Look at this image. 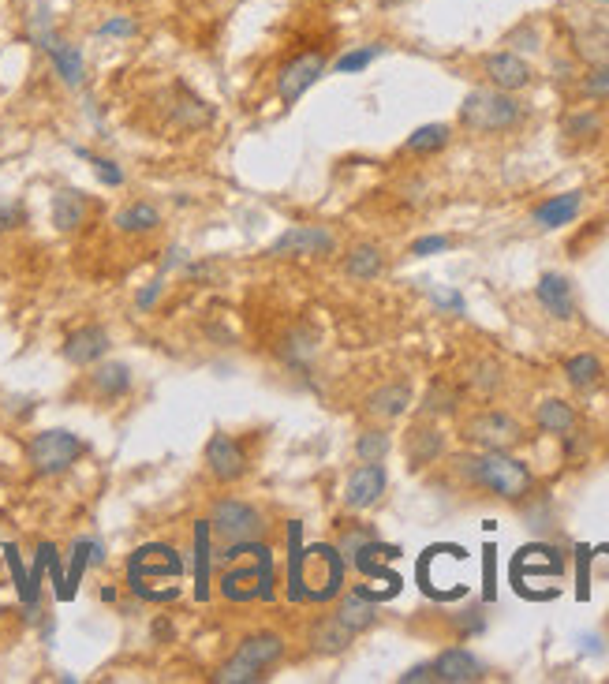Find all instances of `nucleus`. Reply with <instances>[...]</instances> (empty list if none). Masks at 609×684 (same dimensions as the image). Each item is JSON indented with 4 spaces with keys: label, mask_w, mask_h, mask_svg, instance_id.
I'll return each mask as SVG.
<instances>
[{
    "label": "nucleus",
    "mask_w": 609,
    "mask_h": 684,
    "mask_svg": "<svg viewBox=\"0 0 609 684\" xmlns=\"http://www.w3.org/2000/svg\"><path fill=\"white\" fill-rule=\"evenodd\" d=\"M210 520H199L195 524V595L199 602L210 599Z\"/></svg>",
    "instance_id": "cd10ccee"
},
{
    "label": "nucleus",
    "mask_w": 609,
    "mask_h": 684,
    "mask_svg": "<svg viewBox=\"0 0 609 684\" xmlns=\"http://www.w3.org/2000/svg\"><path fill=\"white\" fill-rule=\"evenodd\" d=\"M131 34H139V23L128 19V15H116V19H105L98 27V38H131Z\"/></svg>",
    "instance_id": "79ce46f5"
},
{
    "label": "nucleus",
    "mask_w": 609,
    "mask_h": 684,
    "mask_svg": "<svg viewBox=\"0 0 609 684\" xmlns=\"http://www.w3.org/2000/svg\"><path fill=\"white\" fill-rule=\"evenodd\" d=\"M314 352H318V337L307 326L288 329V337L281 341V359L288 367H307Z\"/></svg>",
    "instance_id": "c85d7f7f"
},
{
    "label": "nucleus",
    "mask_w": 609,
    "mask_h": 684,
    "mask_svg": "<svg viewBox=\"0 0 609 684\" xmlns=\"http://www.w3.org/2000/svg\"><path fill=\"white\" fill-rule=\"evenodd\" d=\"M382 270H385V258L374 243H359V247H352L348 258H344V273H348L352 281H374Z\"/></svg>",
    "instance_id": "a878e982"
},
{
    "label": "nucleus",
    "mask_w": 609,
    "mask_h": 684,
    "mask_svg": "<svg viewBox=\"0 0 609 684\" xmlns=\"http://www.w3.org/2000/svg\"><path fill=\"white\" fill-rule=\"evenodd\" d=\"M565 378L572 389H591V385H598V378H602V359L591 356V352L572 356L565 363Z\"/></svg>",
    "instance_id": "2f4dec72"
},
{
    "label": "nucleus",
    "mask_w": 609,
    "mask_h": 684,
    "mask_svg": "<svg viewBox=\"0 0 609 684\" xmlns=\"http://www.w3.org/2000/svg\"><path fill=\"white\" fill-rule=\"evenodd\" d=\"M0 554L8 557V569H12V580H15V591H19V602H23L27 610H34V606H38V591L30 587V572L23 569V557H19V550H15L12 542H8V546H0Z\"/></svg>",
    "instance_id": "f704fd0d"
},
{
    "label": "nucleus",
    "mask_w": 609,
    "mask_h": 684,
    "mask_svg": "<svg viewBox=\"0 0 609 684\" xmlns=\"http://www.w3.org/2000/svg\"><path fill=\"white\" fill-rule=\"evenodd\" d=\"M404 453H408L411 468H426L445 453V434L438 427H430V423H415L408 430V438H404Z\"/></svg>",
    "instance_id": "6ab92c4d"
},
{
    "label": "nucleus",
    "mask_w": 609,
    "mask_h": 684,
    "mask_svg": "<svg viewBox=\"0 0 609 684\" xmlns=\"http://www.w3.org/2000/svg\"><path fill=\"white\" fill-rule=\"evenodd\" d=\"M337 251L333 232L322 225H296L281 232L270 247V258H326Z\"/></svg>",
    "instance_id": "1a4fd4ad"
},
{
    "label": "nucleus",
    "mask_w": 609,
    "mask_h": 684,
    "mask_svg": "<svg viewBox=\"0 0 609 684\" xmlns=\"http://www.w3.org/2000/svg\"><path fill=\"white\" fill-rule=\"evenodd\" d=\"M333 617H337L340 625L348 628L352 636H359V632H367V628L378 621V602H374L370 591H348V595L340 599V606H337Z\"/></svg>",
    "instance_id": "aec40b11"
},
{
    "label": "nucleus",
    "mask_w": 609,
    "mask_h": 684,
    "mask_svg": "<svg viewBox=\"0 0 609 684\" xmlns=\"http://www.w3.org/2000/svg\"><path fill=\"white\" fill-rule=\"evenodd\" d=\"M382 57V45H363V49H352V53H344V57L333 64V72L340 75H352V72H363L370 68V60Z\"/></svg>",
    "instance_id": "4c0bfd02"
},
{
    "label": "nucleus",
    "mask_w": 609,
    "mask_h": 684,
    "mask_svg": "<svg viewBox=\"0 0 609 684\" xmlns=\"http://www.w3.org/2000/svg\"><path fill=\"white\" fill-rule=\"evenodd\" d=\"M520 120H524V105L512 98L509 90H497V86H479L460 101V124L479 135L512 131Z\"/></svg>",
    "instance_id": "f03ea898"
},
{
    "label": "nucleus",
    "mask_w": 609,
    "mask_h": 684,
    "mask_svg": "<svg viewBox=\"0 0 609 684\" xmlns=\"http://www.w3.org/2000/svg\"><path fill=\"white\" fill-rule=\"evenodd\" d=\"M456 628H460V632H479L482 610H468V617H456Z\"/></svg>",
    "instance_id": "de8ad7c7"
},
{
    "label": "nucleus",
    "mask_w": 609,
    "mask_h": 684,
    "mask_svg": "<svg viewBox=\"0 0 609 684\" xmlns=\"http://www.w3.org/2000/svg\"><path fill=\"white\" fill-rule=\"evenodd\" d=\"M352 640H355V636L344 625H340L337 617L318 621V625L311 628V647H314V651H322V655H337V651H344V647H348Z\"/></svg>",
    "instance_id": "7c9ffc66"
},
{
    "label": "nucleus",
    "mask_w": 609,
    "mask_h": 684,
    "mask_svg": "<svg viewBox=\"0 0 609 684\" xmlns=\"http://www.w3.org/2000/svg\"><path fill=\"white\" fill-rule=\"evenodd\" d=\"M411 408V385L408 382H389L378 385L367 397V415L370 419H382V423H393Z\"/></svg>",
    "instance_id": "a211bd4d"
},
{
    "label": "nucleus",
    "mask_w": 609,
    "mask_h": 684,
    "mask_svg": "<svg viewBox=\"0 0 609 684\" xmlns=\"http://www.w3.org/2000/svg\"><path fill=\"white\" fill-rule=\"evenodd\" d=\"M456 464H460V471L468 475V483L490 490V494L501 501L527 498V494H531V483H535L524 460L509 456L505 449H482V453H475V456H460Z\"/></svg>",
    "instance_id": "f257e3e1"
},
{
    "label": "nucleus",
    "mask_w": 609,
    "mask_h": 684,
    "mask_svg": "<svg viewBox=\"0 0 609 684\" xmlns=\"http://www.w3.org/2000/svg\"><path fill=\"white\" fill-rule=\"evenodd\" d=\"M210 531L217 539H225L228 546L232 542H251L262 535V516H258L255 505H247V501H217L210 513Z\"/></svg>",
    "instance_id": "423d86ee"
},
{
    "label": "nucleus",
    "mask_w": 609,
    "mask_h": 684,
    "mask_svg": "<svg viewBox=\"0 0 609 684\" xmlns=\"http://www.w3.org/2000/svg\"><path fill=\"white\" fill-rule=\"evenodd\" d=\"M161 288H165V285H161V277H154V281H150V285H146V288L139 292V300H135V307H139V311H150V307H154V303L161 300Z\"/></svg>",
    "instance_id": "a18cd8bd"
},
{
    "label": "nucleus",
    "mask_w": 609,
    "mask_h": 684,
    "mask_svg": "<svg viewBox=\"0 0 609 684\" xmlns=\"http://www.w3.org/2000/svg\"><path fill=\"white\" fill-rule=\"evenodd\" d=\"M326 68H329V60L322 57V53H303V57L288 60L281 68V75H277V98H281L284 105H296V101L326 75Z\"/></svg>",
    "instance_id": "9d476101"
},
{
    "label": "nucleus",
    "mask_w": 609,
    "mask_h": 684,
    "mask_svg": "<svg viewBox=\"0 0 609 684\" xmlns=\"http://www.w3.org/2000/svg\"><path fill=\"white\" fill-rule=\"evenodd\" d=\"M86 214H90V202L83 199V191L64 187V191L53 195V225H57L60 232H75V228H83Z\"/></svg>",
    "instance_id": "4be33fe9"
},
{
    "label": "nucleus",
    "mask_w": 609,
    "mask_h": 684,
    "mask_svg": "<svg viewBox=\"0 0 609 684\" xmlns=\"http://www.w3.org/2000/svg\"><path fill=\"white\" fill-rule=\"evenodd\" d=\"M83 456V442H79V434H71V430H42V434H34L27 445V460L30 468L38 471V475H60V471H68L75 460Z\"/></svg>",
    "instance_id": "20e7f679"
},
{
    "label": "nucleus",
    "mask_w": 609,
    "mask_h": 684,
    "mask_svg": "<svg viewBox=\"0 0 609 684\" xmlns=\"http://www.w3.org/2000/svg\"><path fill=\"white\" fill-rule=\"evenodd\" d=\"M109 356V333L101 326H79L64 337V359L71 367H94Z\"/></svg>",
    "instance_id": "2eb2a0df"
},
{
    "label": "nucleus",
    "mask_w": 609,
    "mask_h": 684,
    "mask_svg": "<svg viewBox=\"0 0 609 684\" xmlns=\"http://www.w3.org/2000/svg\"><path fill=\"white\" fill-rule=\"evenodd\" d=\"M598 128H602L598 113H572L565 120V135H572V139H587V135H598Z\"/></svg>",
    "instance_id": "ea45409f"
},
{
    "label": "nucleus",
    "mask_w": 609,
    "mask_h": 684,
    "mask_svg": "<svg viewBox=\"0 0 609 684\" xmlns=\"http://www.w3.org/2000/svg\"><path fill=\"white\" fill-rule=\"evenodd\" d=\"M19 225H23V210H19L15 202H0V232L19 228Z\"/></svg>",
    "instance_id": "c03bdc74"
},
{
    "label": "nucleus",
    "mask_w": 609,
    "mask_h": 684,
    "mask_svg": "<svg viewBox=\"0 0 609 684\" xmlns=\"http://www.w3.org/2000/svg\"><path fill=\"white\" fill-rule=\"evenodd\" d=\"M284 655V640L277 632H258L236 647V655L228 658L221 670L213 673L217 684H255L273 662Z\"/></svg>",
    "instance_id": "7ed1b4c3"
},
{
    "label": "nucleus",
    "mask_w": 609,
    "mask_h": 684,
    "mask_svg": "<svg viewBox=\"0 0 609 684\" xmlns=\"http://www.w3.org/2000/svg\"><path fill=\"white\" fill-rule=\"evenodd\" d=\"M75 154H79V157H86V161L94 165V176H98V180H101V184H105V187H120V184H124V169H120L116 161H109V157H94V154H86L83 146H75Z\"/></svg>",
    "instance_id": "58836bf2"
},
{
    "label": "nucleus",
    "mask_w": 609,
    "mask_h": 684,
    "mask_svg": "<svg viewBox=\"0 0 609 684\" xmlns=\"http://www.w3.org/2000/svg\"><path fill=\"white\" fill-rule=\"evenodd\" d=\"M389 449H393V438H389V430H382V427L363 430L359 442H355V456H359L363 464H378V460H385Z\"/></svg>",
    "instance_id": "473e14b6"
},
{
    "label": "nucleus",
    "mask_w": 609,
    "mask_h": 684,
    "mask_svg": "<svg viewBox=\"0 0 609 684\" xmlns=\"http://www.w3.org/2000/svg\"><path fill=\"white\" fill-rule=\"evenodd\" d=\"M482 75L490 79V86H497V90H509V94L524 90V86H531V79H535L531 64H527L520 53H512V49L490 53V57L482 60Z\"/></svg>",
    "instance_id": "ddd939ff"
},
{
    "label": "nucleus",
    "mask_w": 609,
    "mask_h": 684,
    "mask_svg": "<svg viewBox=\"0 0 609 684\" xmlns=\"http://www.w3.org/2000/svg\"><path fill=\"white\" fill-rule=\"evenodd\" d=\"M580 206H583L580 191H565V195H553V199L539 202L535 214H531V221L539 228H561V225H568V221H576Z\"/></svg>",
    "instance_id": "412c9836"
},
{
    "label": "nucleus",
    "mask_w": 609,
    "mask_h": 684,
    "mask_svg": "<svg viewBox=\"0 0 609 684\" xmlns=\"http://www.w3.org/2000/svg\"><path fill=\"white\" fill-rule=\"evenodd\" d=\"M580 94L587 101H609V64H591L580 79Z\"/></svg>",
    "instance_id": "e433bc0d"
},
{
    "label": "nucleus",
    "mask_w": 609,
    "mask_h": 684,
    "mask_svg": "<svg viewBox=\"0 0 609 684\" xmlns=\"http://www.w3.org/2000/svg\"><path fill=\"white\" fill-rule=\"evenodd\" d=\"M520 438H524V427L509 412H497V408H486L464 423V442L479 445V449H509Z\"/></svg>",
    "instance_id": "0eeeda50"
},
{
    "label": "nucleus",
    "mask_w": 609,
    "mask_h": 684,
    "mask_svg": "<svg viewBox=\"0 0 609 684\" xmlns=\"http://www.w3.org/2000/svg\"><path fill=\"white\" fill-rule=\"evenodd\" d=\"M434 300L441 303V307H453V311H464V300H460V292H434Z\"/></svg>",
    "instance_id": "09e8293b"
},
{
    "label": "nucleus",
    "mask_w": 609,
    "mask_h": 684,
    "mask_svg": "<svg viewBox=\"0 0 609 684\" xmlns=\"http://www.w3.org/2000/svg\"><path fill=\"white\" fill-rule=\"evenodd\" d=\"M456 404H460V393H456L449 382H434L426 389L423 397V415L426 419H438V415H453Z\"/></svg>",
    "instance_id": "72a5a7b5"
},
{
    "label": "nucleus",
    "mask_w": 609,
    "mask_h": 684,
    "mask_svg": "<svg viewBox=\"0 0 609 684\" xmlns=\"http://www.w3.org/2000/svg\"><path fill=\"white\" fill-rule=\"evenodd\" d=\"M598 4H609V0H598Z\"/></svg>",
    "instance_id": "8fccbe9b"
},
{
    "label": "nucleus",
    "mask_w": 609,
    "mask_h": 684,
    "mask_svg": "<svg viewBox=\"0 0 609 684\" xmlns=\"http://www.w3.org/2000/svg\"><path fill=\"white\" fill-rule=\"evenodd\" d=\"M430 670H434V681H441V684L482 681V662L471 655V651H464V647H449V651H441V655L430 662Z\"/></svg>",
    "instance_id": "dca6fc26"
},
{
    "label": "nucleus",
    "mask_w": 609,
    "mask_h": 684,
    "mask_svg": "<svg viewBox=\"0 0 609 684\" xmlns=\"http://www.w3.org/2000/svg\"><path fill=\"white\" fill-rule=\"evenodd\" d=\"M535 300L542 303V311L553 314V318H561V322H568V318L576 314L572 281H568V277H561V273H542L539 285H535Z\"/></svg>",
    "instance_id": "f3484780"
},
{
    "label": "nucleus",
    "mask_w": 609,
    "mask_h": 684,
    "mask_svg": "<svg viewBox=\"0 0 609 684\" xmlns=\"http://www.w3.org/2000/svg\"><path fill=\"white\" fill-rule=\"evenodd\" d=\"M441 251H449V236H423V240L411 243V255H441Z\"/></svg>",
    "instance_id": "37998d69"
},
{
    "label": "nucleus",
    "mask_w": 609,
    "mask_h": 684,
    "mask_svg": "<svg viewBox=\"0 0 609 684\" xmlns=\"http://www.w3.org/2000/svg\"><path fill=\"white\" fill-rule=\"evenodd\" d=\"M568 38L576 57L587 64H609V19L591 12H572L568 15Z\"/></svg>",
    "instance_id": "6e6552de"
},
{
    "label": "nucleus",
    "mask_w": 609,
    "mask_h": 684,
    "mask_svg": "<svg viewBox=\"0 0 609 684\" xmlns=\"http://www.w3.org/2000/svg\"><path fill=\"white\" fill-rule=\"evenodd\" d=\"M42 550H45V572L53 576V587H57V599H60V602H68V584H64V569H60L57 546H53V542H42Z\"/></svg>",
    "instance_id": "a19ab883"
},
{
    "label": "nucleus",
    "mask_w": 609,
    "mask_h": 684,
    "mask_svg": "<svg viewBox=\"0 0 609 684\" xmlns=\"http://www.w3.org/2000/svg\"><path fill=\"white\" fill-rule=\"evenodd\" d=\"M176 94H180V105H172V120H176V128H184V131L206 128V124L213 120L210 105H206L202 98H195L184 83H176Z\"/></svg>",
    "instance_id": "b1692460"
},
{
    "label": "nucleus",
    "mask_w": 609,
    "mask_h": 684,
    "mask_svg": "<svg viewBox=\"0 0 609 684\" xmlns=\"http://www.w3.org/2000/svg\"><path fill=\"white\" fill-rule=\"evenodd\" d=\"M206 468H210L213 479H221V483H236L243 471H247V453H243V445L232 438V434H213L210 442H206Z\"/></svg>",
    "instance_id": "4468645a"
},
{
    "label": "nucleus",
    "mask_w": 609,
    "mask_h": 684,
    "mask_svg": "<svg viewBox=\"0 0 609 684\" xmlns=\"http://www.w3.org/2000/svg\"><path fill=\"white\" fill-rule=\"evenodd\" d=\"M161 576H184V557L176 554L172 546H161V542H146V546H139L128 561L131 591L139 595L150 580H161Z\"/></svg>",
    "instance_id": "39448f33"
},
{
    "label": "nucleus",
    "mask_w": 609,
    "mask_h": 684,
    "mask_svg": "<svg viewBox=\"0 0 609 684\" xmlns=\"http://www.w3.org/2000/svg\"><path fill=\"white\" fill-rule=\"evenodd\" d=\"M535 423H539L546 434H557V438H565V434H572L576 430V412H572V404H565V400H542L539 412H535Z\"/></svg>",
    "instance_id": "bb28decb"
},
{
    "label": "nucleus",
    "mask_w": 609,
    "mask_h": 684,
    "mask_svg": "<svg viewBox=\"0 0 609 684\" xmlns=\"http://www.w3.org/2000/svg\"><path fill=\"white\" fill-rule=\"evenodd\" d=\"M251 554H255V565L225 572V580H221V591H225V599H232L240 584H255L258 599L273 602V554L266 550V546H255V542H251Z\"/></svg>",
    "instance_id": "f8f14e48"
},
{
    "label": "nucleus",
    "mask_w": 609,
    "mask_h": 684,
    "mask_svg": "<svg viewBox=\"0 0 609 684\" xmlns=\"http://www.w3.org/2000/svg\"><path fill=\"white\" fill-rule=\"evenodd\" d=\"M449 139H453V131H449V124H423V128H415L408 135V143H404V150L408 154H438V150H445L449 146Z\"/></svg>",
    "instance_id": "c756f323"
},
{
    "label": "nucleus",
    "mask_w": 609,
    "mask_h": 684,
    "mask_svg": "<svg viewBox=\"0 0 609 684\" xmlns=\"http://www.w3.org/2000/svg\"><path fill=\"white\" fill-rule=\"evenodd\" d=\"M385 486H389V475H385V464H359V468L348 475V483H344V505L352 509V513H363L370 505H378V498L385 494Z\"/></svg>",
    "instance_id": "9b49d317"
},
{
    "label": "nucleus",
    "mask_w": 609,
    "mask_h": 684,
    "mask_svg": "<svg viewBox=\"0 0 609 684\" xmlns=\"http://www.w3.org/2000/svg\"><path fill=\"white\" fill-rule=\"evenodd\" d=\"M90 382H94V393L98 397H124V393H131V367L128 363H98V371L90 374Z\"/></svg>",
    "instance_id": "393cba45"
},
{
    "label": "nucleus",
    "mask_w": 609,
    "mask_h": 684,
    "mask_svg": "<svg viewBox=\"0 0 609 684\" xmlns=\"http://www.w3.org/2000/svg\"><path fill=\"white\" fill-rule=\"evenodd\" d=\"M423 681H434L430 662H423V666H411L408 673H400V684H423Z\"/></svg>",
    "instance_id": "49530a36"
},
{
    "label": "nucleus",
    "mask_w": 609,
    "mask_h": 684,
    "mask_svg": "<svg viewBox=\"0 0 609 684\" xmlns=\"http://www.w3.org/2000/svg\"><path fill=\"white\" fill-rule=\"evenodd\" d=\"M124 236H150L157 225H161V210H157L154 202H128L113 221Z\"/></svg>",
    "instance_id": "5701e85b"
},
{
    "label": "nucleus",
    "mask_w": 609,
    "mask_h": 684,
    "mask_svg": "<svg viewBox=\"0 0 609 684\" xmlns=\"http://www.w3.org/2000/svg\"><path fill=\"white\" fill-rule=\"evenodd\" d=\"M468 382L479 397H490L497 385H501V363H494V359H479V363L471 367Z\"/></svg>",
    "instance_id": "c9c22d12"
}]
</instances>
